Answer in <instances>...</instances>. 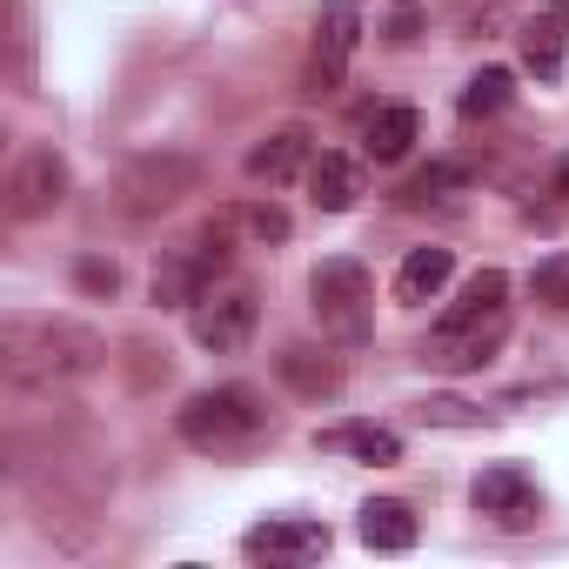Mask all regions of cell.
Segmentation results:
<instances>
[{"label":"cell","mask_w":569,"mask_h":569,"mask_svg":"<svg viewBox=\"0 0 569 569\" xmlns=\"http://www.w3.org/2000/svg\"><path fill=\"white\" fill-rule=\"evenodd\" d=\"M0 362H8L14 382L54 389L68 376H94L108 362V342L68 316H8L0 322Z\"/></svg>","instance_id":"cell-1"},{"label":"cell","mask_w":569,"mask_h":569,"mask_svg":"<svg viewBox=\"0 0 569 569\" xmlns=\"http://www.w3.org/2000/svg\"><path fill=\"white\" fill-rule=\"evenodd\" d=\"M174 429H181V442L201 449V456H241V449H254V442L274 429V416H268V396H261V389L221 382V389L188 396V402L174 409Z\"/></svg>","instance_id":"cell-2"},{"label":"cell","mask_w":569,"mask_h":569,"mask_svg":"<svg viewBox=\"0 0 569 569\" xmlns=\"http://www.w3.org/2000/svg\"><path fill=\"white\" fill-rule=\"evenodd\" d=\"M234 228H241V214H214V221H201L181 248H168L161 261H154V309H194L214 281H221V268L234 261Z\"/></svg>","instance_id":"cell-3"},{"label":"cell","mask_w":569,"mask_h":569,"mask_svg":"<svg viewBox=\"0 0 569 569\" xmlns=\"http://www.w3.org/2000/svg\"><path fill=\"white\" fill-rule=\"evenodd\" d=\"M309 302H316L322 336L362 342V336H369V309H376V281H369V268H362L356 254H329V261H316V274H309Z\"/></svg>","instance_id":"cell-4"},{"label":"cell","mask_w":569,"mask_h":569,"mask_svg":"<svg viewBox=\"0 0 569 569\" xmlns=\"http://www.w3.org/2000/svg\"><path fill=\"white\" fill-rule=\"evenodd\" d=\"M201 188V168L188 154H141L114 174V208L128 221H148V214H168L174 201H188Z\"/></svg>","instance_id":"cell-5"},{"label":"cell","mask_w":569,"mask_h":569,"mask_svg":"<svg viewBox=\"0 0 569 569\" xmlns=\"http://www.w3.org/2000/svg\"><path fill=\"white\" fill-rule=\"evenodd\" d=\"M254 322H261V302H254L248 281L208 289V296L188 309V336H194V349H208V356H241L248 336H254Z\"/></svg>","instance_id":"cell-6"},{"label":"cell","mask_w":569,"mask_h":569,"mask_svg":"<svg viewBox=\"0 0 569 569\" xmlns=\"http://www.w3.org/2000/svg\"><path fill=\"white\" fill-rule=\"evenodd\" d=\"M469 502H476V516H489L496 529H536V516H542V496H536L529 469H516V462H489V469L469 482Z\"/></svg>","instance_id":"cell-7"},{"label":"cell","mask_w":569,"mask_h":569,"mask_svg":"<svg viewBox=\"0 0 569 569\" xmlns=\"http://www.w3.org/2000/svg\"><path fill=\"white\" fill-rule=\"evenodd\" d=\"M356 41H362V8H349V0H329V8L316 14V61H309V94H336V88H342Z\"/></svg>","instance_id":"cell-8"},{"label":"cell","mask_w":569,"mask_h":569,"mask_svg":"<svg viewBox=\"0 0 569 569\" xmlns=\"http://www.w3.org/2000/svg\"><path fill=\"white\" fill-rule=\"evenodd\" d=\"M248 562H281V569H296V562H316L329 556V522H309V516H268L241 536Z\"/></svg>","instance_id":"cell-9"},{"label":"cell","mask_w":569,"mask_h":569,"mask_svg":"<svg viewBox=\"0 0 569 569\" xmlns=\"http://www.w3.org/2000/svg\"><path fill=\"white\" fill-rule=\"evenodd\" d=\"M61 194H68V161L54 148H28L14 181H8V214L14 221H41V214L61 208Z\"/></svg>","instance_id":"cell-10"},{"label":"cell","mask_w":569,"mask_h":569,"mask_svg":"<svg viewBox=\"0 0 569 569\" xmlns=\"http://www.w3.org/2000/svg\"><path fill=\"white\" fill-rule=\"evenodd\" d=\"M309 168H316V134H309L302 121L268 128V134L248 148V181H268V188H289V181L309 174Z\"/></svg>","instance_id":"cell-11"},{"label":"cell","mask_w":569,"mask_h":569,"mask_svg":"<svg viewBox=\"0 0 569 569\" xmlns=\"http://www.w3.org/2000/svg\"><path fill=\"white\" fill-rule=\"evenodd\" d=\"M502 336H509V316L476 322V329H436V336H429V349H422V362H429V369L462 376V369H482V362L502 349Z\"/></svg>","instance_id":"cell-12"},{"label":"cell","mask_w":569,"mask_h":569,"mask_svg":"<svg viewBox=\"0 0 569 569\" xmlns=\"http://www.w3.org/2000/svg\"><path fill=\"white\" fill-rule=\"evenodd\" d=\"M316 449H322V456H356V462H369V469L402 462V436L382 429V422H329V429H316Z\"/></svg>","instance_id":"cell-13"},{"label":"cell","mask_w":569,"mask_h":569,"mask_svg":"<svg viewBox=\"0 0 569 569\" xmlns=\"http://www.w3.org/2000/svg\"><path fill=\"white\" fill-rule=\"evenodd\" d=\"M274 376L289 382L302 402H322V396L342 389V362H336L329 349H316V342H289V349L274 356Z\"/></svg>","instance_id":"cell-14"},{"label":"cell","mask_w":569,"mask_h":569,"mask_svg":"<svg viewBox=\"0 0 569 569\" xmlns=\"http://www.w3.org/2000/svg\"><path fill=\"white\" fill-rule=\"evenodd\" d=\"M362 194H369V174H362L356 154H316V168H309V201H316L322 214H349Z\"/></svg>","instance_id":"cell-15"},{"label":"cell","mask_w":569,"mask_h":569,"mask_svg":"<svg viewBox=\"0 0 569 569\" xmlns=\"http://www.w3.org/2000/svg\"><path fill=\"white\" fill-rule=\"evenodd\" d=\"M516 48H522V68H529L536 81H562V74H569V21H562V14L522 21Z\"/></svg>","instance_id":"cell-16"},{"label":"cell","mask_w":569,"mask_h":569,"mask_svg":"<svg viewBox=\"0 0 569 569\" xmlns=\"http://www.w3.org/2000/svg\"><path fill=\"white\" fill-rule=\"evenodd\" d=\"M356 529H362V542H369V549H382V556L416 549V509H409V502H396V496H369Z\"/></svg>","instance_id":"cell-17"},{"label":"cell","mask_w":569,"mask_h":569,"mask_svg":"<svg viewBox=\"0 0 569 569\" xmlns=\"http://www.w3.org/2000/svg\"><path fill=\"white\" fill-rule=\"evenodd\" d=\"M456 274V254L449 248H409L402 254V268H396V302H436L442 296V281Z\"/></svg>","instance_id":"cell-18"},{"label":"cell","mask_w":569,"mask_h":569,"mask_svg":"<svg viewBox=\"0 0 569 569\" xmlns=\"http://www.w3.org/2000/svg\"><path fill=\"white\" fill-rule=\"evenodd\" d=\"M416 134H422V114H416V108H402V101H389V108H376V114H369L362 148H369L376 161H402V154L416 148Z\"/></svg>","instance_id":"cell-19"},{"label":"cell","mask_w":569,"mask_h":569,"mask_svg":"<svg viewBox=\"0 0 569 569\" xmlns=\"http://www.w3.org/2000/svg\"><path fill=\"white\" fill-rule=\"evenodd\" d=\"M509 94H516V74H509V68H482V74L462 88V101H456V108H462V121H482V114H502V108H509Z\"/></svg>","instance_id":"cell-20"},{"label":"cell","mask_w":569,"mask_h":569,"mask_svg":"<svg viewBox=\"0 0 569 569\" xmlns=\"http://www.w3.org/2000/svg\"><path fill=\"white\" fill-rule=\"evenodd\" d=\"M529 296H536L542 309L569 316V254H542V261L529 268Z\"/></svg>","instance_id":"cell-21"},{"label":"cell","mask_w":569,"mask_h":569,"mask_svg":"<svg viewBox=\"0 0 569 569\" xmlns=\"http://www.w3.org/2000/svg\"><path fill=\"white\" fill-rule=\"evenodd\" d=\"M416 422H422V429H489V416L469 409V402H456V396H429V402L416 409Z\"/></svg>","instance_id":"cell-22"},{"label":"cell","mask_w":569,"mask_h":569,"mask_svg":"<svg viewBox=\"0 0 569 569\" xmlns=\"http://www.w3.org/2000/svg\"><path fill=\"white\" fill-rule=\"evenodd\" d=\"M469 174H476V168H462V161H436V168H422V174H416V181H409L402 194H409V201H429V194L469 188Z\"/></svg>","instance_id":"cell-23"},{"label":"cell","mask_w":569,"mask_h":569,"mask_svg":"<svg viewBox=\"0 0 569 569\" xmlns=\"http://www.w3.org/2000/svg\"><path fill=\"white\" fill-rule=\"evenodd\" d=\"M241 228H248L254 241H289V214H281L274 201H248V208H241Z\"/></svg>","instance_id":"cell-24"},{"label":"cell","mask_w":569,"mask_h":569,"mask_svg":"<svg viewBox=\"0 0 569 569\" xmlns=\"http://www.w3.org/2000/svg\"><path fill=\"white\" fill-rule=\"evenodd\" d=\"M74 281H81L88 296H114V289H121V268H114V261H94V254H88V261H74Z\"/></svg>","instance_id":"cell-25"},{"label":"cell","mask_w":569,"mask_h":569,"mask_svg":"<svg viewBox=\"0 0 569 569\" xmlns=\"http://www.w3.org/2000/svg\"><path fill=\"white\" fill-rule=\"evenodd\" d=\"M416 34H422V14L416 8H396L389 14V41H416Z\"/></svg>","instance_id":"cell-26"},{"label":"cell","mask_w":569,"mask_h":569,"mask_svg":"<svg viewBox=\"0 0 569 569\" xmlns=\"http://www.w3.org/2000/svg\"><path fill=\"white\" fill-rule=\"evenodd\" d=\"M549 181H556V194H569V154L556 161V174H549Z\"/></svg>","instance_id":"cell-27"},{"label":"cell","mask_w":569,"mask_h":569,"mask_svg":"<svg viewBox=\"0 0 569 569\" xmlns=\"http://www.w3.org/2000/svg\"><path fill=\"white\" fill-rule=\"evenodd\" d=\"M562 14H569V0H562Z\"/></svg>","instance_id":"cell-28"}]
</instances>
